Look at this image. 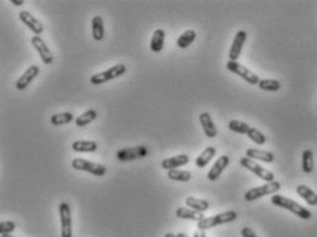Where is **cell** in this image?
Masks as SVG:
<instances>
[{"label": "cell", "mask_w": 317, "mask_h": 237, "mask_svg": "<svg viewBox=\"0 0 317 237\" xmlns=\"http://www.w3.org/2000/svg\"><path fill=\"white\" fill-rule=\"evenodd\" d=\"M199 120H200L203 131H204V134H206L207 138H215V137L218 135V130L215 127L214 120L211 119V115H210L208 112H203L200 115V117H199Z\"/></svg>", "instance_id": "obj_16"}, {"label": "cell", "mask_w": 317, "mask_h": 237, "mask_svg": "<svg viewBox=\"0 0 317 237\" xmlns=\"http://www.w3.org/2000/svg\"><path fill=\"white\" fill-rule=\"evenodd\" d=\"M97 119V112L94 109H88L85 110L84 113H81V115L75 120L76 122V126H79V127H84L87 124H90L91 122H94Z\"/></svg>", "instance_id": "obj_29"}, {"label": "cell", "mask_w": 317, "mask_h": 237, "mask_svg": "<svg viewBox=\"0 0 317 237\" xmlns=\"http://www.w3.org/2000/svg\"><path fill=\"white\" fill-rule=\"evenodd\" d=\"M297 193H298L299 197H302L309 206H317V195L309 188V186H306V185H299V186H297Z\"/></svg>", "instance_id": "obj_21"}, {"label": "cell", "mask_w": 317, "mask_h": 237, "mask_svg": "<svg viewBox=\"0 0 317 237\" xmlns=\"http://www.w3.org/2000/svg\"><path fill=\"white\" fill-rule=\"evenodd\" d=\"M31 43L32 46L36 49L39 55H40V60L43 61V64H46V65L53 64V61H54V55H53L51 50L47 47V44H46V42L43 40L42 37L33 35V37L31 39Z\"/></svg>", "instance_id": "obj_11"}, {"label": "cell", "mask_w": 317, "mask_h": 237, "mask_svg": "<svg viewBox=\"0 0 317 237\" xmlns=\"http://www.w3.org/2000/svg\"><path fill=\"white\" fill-rule=\"evenodd\" d=\"M228 127L231 131L236 133V134H245L248 138H250L252 142H255L256 145L262 146L266 144V137L256 128L251 127L248 123L240 122V120H231Z\"/></svg>", "instance_id": "obj_1"}, {"label": "cell", "mask_w": 317, "mask_h": 237, "mask_svg": "<svg viewBox=\"0 0 317 237\" xmlns=\"http://www.w3.org/2000/svg\"><path fill=\"white\" fill-rule=\"evenodd\" d=\"M72 149L79 153H92L98 149V144L94 141H75Z\"/></svg>", "instance_id": "obj_23"}, {"label": "cell", "mask_w": 317, "mask_h": 237, "mask_svg": "<svg viewBox=\"0 0 317 237\" xmlns=\"http://www.w3.org/2000/svg\"><path fill=\"white\" fill-rule=\"evenodd\" d=\"M15 228L17 225L11 222V221H3L1 224H0V233H1V236H4V235H11L12 232L15 231Z\"/></svg>", "instance_id": "obj_32"}, {"label": "cell", "mask_w": 317, "mask_h": 237, "mask_svg": "<svg viewBox=\"0 0 317 237\" xmlns=\"http://www.w3.org/2000/svg\"><path fill=\"white\" fill-rule=\"evenodd\" d=\"M215 155H217V148H214V146H207V148L197 156V158H196V165H197L199 168H204V167L215 158Z\"/></svg>", "instance_id": "obj_20"}, {"label": "cell", "mask_w": 317, "mask_h": 237, "mask_svg": "<svg viewBox=\"0 0 317 237\" xmlns=\"http://www.w3.org/2000/svg\"><path fill=\"white\" fill-rule=\"evenodd\" d=\"M185 203H186L188 208H192V210L199 211V213H204V211H207L208 208H210V203H208L207 200H204V199H197V197H193V196L186 197Z\"/></svg>", "instance_id": "obj_25"}, {"label": "cell", "mask_w": 317, "mask_h": 237, "mask_svg": "<svg viewBox=\"0 0 317 237\" xmlns=\"http://www.w3.org/2000/svg\"><path fill=\"white\" fill-rule=\"evenodd\" d=\"M245 42H247V32L238 31V33H236L235 39H233L232 46H231V50H229V61L238 62V57L241 54V50H243Z\"/></svg>", "instance_id": "obj_12"}, {"label": "cell", "mask_w": 317, "mask_h": 237, "mask_svg": "<svg viewBox=\"0 0 317 237\" xmlns=\"http://www.w3.org/2000/svg\"><path fill=\"white\" fill-rule=\"evenodd\" d=\"M272 203H273L276 207H280V208H284V210L291 211V213L295 214V215L299 217L301 219L312 218V213L308 208L302 207L299 203L291 200V199H288V197H284V196L280 195H273L272 196Z\"/></svg>", "instance_id": "obj_2"}, {"label": "cell", "mask_w": 317, "mask_h": 237, "mask_svg": "<svg viewBox=\"0 0 317 237\" xmlns=\"http://www.w3.org/2000/svg\"><path fill=\"white\" fill-rule=\"evenodd\" d=\"M258 87L263 90V91H279L280 90V81L277 80H272V79H262L259 81Z\"/></svg>", "instance_id": "obj_31"}, {"label": "cell", "mask_w": 317, "mask_h": 237, "mask_svg": "<svg viewBox=\"0 0 317 237\" xmlns=\"http://www.w3.org/2000/svg\"><path fill=\"white\" fill-rule=\"evenodd\" d=\"M195 39L196 32L193 29H188V31H185L181 36L178 37L177 46L179 49H188L190 44L195 42Z\"/></svg>", "instance_id": "obj_26"}, {"label": "cell", "mask_w": 317, "mask_h": 237, "mask_svg": "<svg viewBox=\"0 0 317 237\" xmlns=\"http://www.w3.org/2000/svg\"><path fill=\"white\" fill-rule=\"evenodd\" d=\"M175 215L181 219H189V221H197L200 222L201 219H204V215L199 211H195L192 208H186V207H181L175 211Z\"/></svg>", "instance_id": "obj_24"}, {"label": "cell", "mask_w": 317, "mask_h": 237, "mask_svg": "<svg viewBox=\"0 0 317 237\" xmlns=\"http://www.w3.org/2000/svg\"><path fill=\"white\" fill-rule=\"evenodd\" d=\"M226 69H228L229 72H232L235 73V75L240 76L244 81H247V83L251 85H258L259 84V81H261V79L258 78V75L251 72L248 68H245L244 65H241V64H238V62L228 61L226 62Z\"/></svg>", "instance_id": "obj_7"}, {"label": "cell", "mask_w": 317, "mask_h": 237, "mask_svg": "<svg viewBox=\"0 0 317 237\" xmlns=\"http://www.w3.org/2000/svg\"><path fill=\"white\" fill-rule=\"evenodd\" d=\"M236 218H238L236 211H226V213L217 214V215L210 217V218L201 219L200 222H197V226H199L200 231H207V229H211V228H215V226L225 225V224L233 222Z\"/></svg>", "instance_id": "obj_4"}, {"label": "cell", "mask_w": 317, "mask_h": 237, "mask_svg": "<svg viewBox=\"0 0 317 237\" xmlns=\"http://www.w3.org/2000/svg\"><path fill=\"white\" fill-rule=\"evenodd\" d=\"M245 158H255V160H259V161H263V163H273L275 161V155L270 152H266V151H262V149H256V148H250L245 151Z\"/></svg>", "instance_id": "obj_18"}, {"label": "cell", "mask_w": 317, "mask_h": 237, "mask_svg": "<svg viewBox=\"0 0 317 237\" xmlns=\"http://www.w3.org/2000/svg\"><path fill=\"white\" fill-rule=\"evenodd\" d=\"M281 185L279 181H273V182H268L262 185V186H256V188L250 189L248 192H245L244 195V200L247 203H252V201L258 200L261 197L269 195H276V192H279Z\"/></svg>", "instance_id": "obj_3"}, {"label": "cell", "mask_w": 317, "mask_h": 237, "mask_svg": "<svg viewBox=\"0 0 317 237\" xmlns=\"http://www.w3.org/2000/svg\"><path fill=\"white\" fill-rule=\"evenodd\" d=\"M193 237H206V235H204V231H200V229H199V231L196 232L195 235H193Z\"/></svg>", "instance_id": "obj_35"}, {"label": "cell", "mask_w": 317, "mask_h": 237, "mask_svg": "<svg viewBox=\"0 0 317 237\" xmlns=\"http://www.w3.org/2000/svg\"><path fill=\"white\" fill-rule=\"evenodd\" d=\"M148 155L147 146L140 145L135 148H126V149H120L117 152V160L119 161H131V160H138V158H145Z\"/></svg>", "instance_id": "obj_10"}, {"label": "cell", "mask_w": 317, "mask_h": 237, "mask_svg": "<svg viewBox=\"0 0 317 237\" xmlns=\"http://www.w3.org/2000/svg\"><path fill=\"white\" fill-rule=\"evenodd\" d=\"M19 19H21V22L25 25V26H28V29H31L36 36H40L44 31V26L43 24L39 21L37 18H35V15H32L29 11H21L19 12Z\"/></svg>", "instance_id": "obj_13"}, {"label": "cell", "mask_w": 317, "mask_h": 237, "mask_svg": "<svg viewBox=\"0 0 317 237\" xmlns=\"http://www.w3.org/2000/svg\"><path fill=\"white\" fill-rule=\"evenodd\" d=\"M315 168V158H313V152L311 149H306L302 153V170L306 174H311Z\"/></svg>", "instance_id": "obj_27"}, {"label": "cell", "mask_w": 317, "mask_h": 237, "mask_svg": "<svg viewBox=\"0 0 317 237\" xmlns=\"http://www.w3.org/2000/svg\"><path fill=\"white\" fill-rule=\"evenodd\" d=\"M126 69H127V68H126L124 64H117L115 67L106 69V71H102V72L92 75L90 81H91V84L94 85L104 84V83H108L110 80L117 79V78L123 76V75L126 73Z\"/></svg>", "instance_id": "obj_5"}, {"label": "cell", "mask_w": 317, "mask_h": 237, "mask_svg": "<svg viewBox=\"0 0 317 237\" xmlns=\"http://www.w3.org/2000/svg\"><path fill=\"white\" fill-rule=\"evenodd\" d=\"M177 237H189V236H186V235H185V233H178Z\"/></svg>", "instance_id": "obj_37"}, {"label": "cell", "mask_w": 317, "mask_h": 237, "mask_svg": "<svg viewBox=\"0 0 317 237\" xmlns=\"http://www.w3.org/2000/svg\"><path fill=\"white\" fill-rule=\"evenodd\" d=\"M241 236L243 237H258L255 235V232L252 231L251 228H248V226H245V228H243V229H241Z\"/></svg>", "instance_id": "obj_33"}, {"label": "cell", "mask_w": 317, "mask_h": 237, "mask_svg": "<svg viewBox=\"0 0 317 237\" xmlns=\"http://www.w3.org/2000/svg\"><path fill=\"white\" fill-rule=\"evenodd\" d=\"M189 163V156L188 155H178V156H172V158H164L161 161V167L164 170H177L178 167H183Z\"/></svg>", "instance_id": "obj_17"}, {"label": "cell", "mask_w": 317, "mask_h": 237, "mask_svg": "<svg viewBox=\"0 0 317 237\" xmlns=\"http://www.w3.org/2000/svg\"><path fill=\"white\" fill-rule=\"evenodd\" d=\"M165 32L163 29H156L153 32L152 39H151V50L153 53H160L164 47Z\"/></svg>", "instance_id": "obj_22"}, {"label": "cell", "mask_w": 317, "mask_h": 237, "mask_svg": "<svg viewBox=\"0 0 317 237\" xmlns=\"http://www.w3.org/2000/svg\"><path fill=\"white\" fill-rule=\"evenodd\" d=\"M164 237H177V235H174V233H165Z\"/></svg>", "instance_id": "obj_36"}, {"label": "cell", "mask_w": 317, "mask_h": 237, "mask_svg": "<svg viewBox=\"0 0 317 237\" xmlns=\"http://www.w3.org/2000/svg\"><path fill=\"white\" fill-rule=\"evenodd\" d=\"M74 120V115L71 112H62L51 116V124L53 126H64Z\"/></svg>", "instance_id": "obj_30"}, {"label": "cell", "mask_w": 317, "mask_h": 237, "mask_svg": "<svg viewBox=\"0 0 317 237\" xmlns=\"http://www.w3.org/2000/svg\"><path fill=\"white\" fill-rule=\"evenodd\" d=\"M1 237H14V236H11V235H4V236H1Z\"/></svg>", "instance_id": "obj_38"}, {"label": "cell", "mask_w": 317, "mask_h": 237, "mask_svg": "<svg viewBox=\"0 0 317 237\" xmlns=\"http://www.w3.org/2000/svg\"><path fill=\"white\" fill-rule=\"evenodd\" d=\"M167 176L171 181H178V182H189L190 175L189 171H183V170H170L167 171Z\"/></svg>", "instance_id": "obj_28"}, {"label": "cell", "mask_w": 317, "mask_h": 237, "mask_svg": "<svg viewBox=\"0 0 317 237\" xmlns=\"http://www.w3.org/2000/svg\"><path fill=\"white\" fill-rule=\"evenodd\" d=\"M39 72H40V68L37 67V65H32V67L28 68V69L24 72V75H22V76L17 80V83H15L17 90H19V91H24L25 88H26V87H28V85L31 84L32 81L35 80V78L39 75Z\"/></svg>", "instance_id": "obj_14"}, {"label": "cell", "mask_w": 317, "mask_h": 237, "mask_svg": "<svg viewBox=\"0 0 317 237\" xmlns=\"http://www.w3.org/2000/svg\"><path fill=\"white\" fill-rule=\"evenodd\" d=\"M72 167H74V170L85 171V172H90V174L95 176H102L106 174V167L105 165L99 164V163H92V161H88V160L80 158L72 160Z\"/></svg>", "instance_id": "obj_8"}, {"label": "cell", "mask_w": 317, "mask_h": 237, "mask_svg": "<svg viewBox=\"0 0 317 237\" xmlns=\"http://www.w3.org/2000/svg\"><path fill=\"white\" fill-rule=\"evenodd\" d=\"M11 3L14 6H22L24 4V0H11Z\"/></svg>", "instance_id": "obj_34"}, {"label": "cell", "mask_w": 317, "mask_h": 237, "mask_svg": "<svg viewBox=\"0 0 317 237\" xmlns=\"http://www.w3.org/2000/svg\"><path fill=\"white\" fill-rule=\"evenodd\" d=\"M240 164L243 165L245 170L251 171L252 174H255L256 176H259L262 181H266V183L276 181L275 174H273L272 171L263 168L262 165L258 164L255 160H252V158H245V156H244V158H240Z\"/></svg>", "instance_id": "obj_6"}, {"label": "cell", "mask_w": 317, "mask_h": 237, "mask_svg": "<svg viewBox=\"0 0 317 237\" xmlns=\"http://www.w3.org/2000/svg\"><path fill=\"white\" fill-rule=\"evenodd\" d=\"M229 161H231V158H228L226 155H222L215 163L214 165L211 167V170L208 171L207 174V178L210 181H218L220 179V176L222 175V172L225 170L226 167L229 165Z\"/></svg>", "instance_id": "obj_15"}, {"label": "cell", "mask_w": 317, "mask_h": 237, "mask_svg": "<svg viewBox=\"0 0 317 237\" xmlns=\"http://www.w3.org/2000/svg\"><path fill=\"white\" fill-rule=\"evenodd\" d=\"M91 33L92 39L95 42H101L105 36V28H104V19L101 15H95L91 21Z\"/></svg>", "instance_id": "obj_19"}, {"label": "cell", "mask_w": 317, "mask_h": 237, "mask_svg": "<svg viewBox=\"0 0 317 237\" xmlns=\"http://www.w3.org/2000/svg\"><path fill=\"white\" fill-rule=\"evenodd\" d=\"M60 219H61V237H72V214L68 203L60 204Z\"/></svg>", "instance_id": "obj_9"}]
</instances>
